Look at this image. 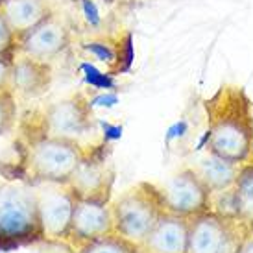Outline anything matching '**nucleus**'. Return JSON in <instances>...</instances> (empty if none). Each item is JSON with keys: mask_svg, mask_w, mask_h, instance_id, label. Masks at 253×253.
Here are the masks:
<instances>
[{"mask_svg": "<svg viewBox=\"0 0 253 253\" xmlns=\"http://www.w3.org/2000/svg\"><path fill=\"white\" fill-rule=\"evenodd\" d=\"M113 183H115V172L111 165L106 161L104 146L89 148L84 161L80 163L74 176L67 187L72 190L76 200H87V202H102L111 204Z\"/></svg>", "mask_w": 253, "mask_h": 253, "instance_id": "1a4fd4ad", "label": "nucleus"}, {"mask_svg": "<svg viewBox=\"0 0 253 253\" xmlns=\"http://www.w3.org/2000/svg\"><path fill=\"white\" fill-rule=\"evenodd\" d=\"M115 233L141 246L165 212L161 189L154 183H137L111 202Z\"/></svg>", "mask_w": 253, "mask_h": 253, "instance_id": "7ed1b4c3", "label": "nucleus"}, {"mask_svg": "<svg viewBox=\"0 0 253 253\" xmlns=\"http://www.w3.org/2000/svg\"><path fill=\"white\" fill-rule=\"evenodd\" d=\"M17 56H19V37L15 36V32L9 26L6 15L2 13V9H0V59L13 65Z\"/></svg>", "mask_w": 253, "mask_h": 253, "instance_id": "6ab92c4d", "label": "nucleus"}, {"mask_svg": "<svg viewBox=\"0 0 253 253\" xmlns=\"http://www.w3.org/2000/svg\"><path fill=\"white\" fill-rule=\"evenodd\" d=\"M52 85V67L28 56L15 57L11 65V91L17 98H39Z\"/></svg>", "mask_w": 253, "mask_h": 253, "instance_id": "f8f14e48", "label": "nucleus"}, {"mask_svg": "<svg viewBox=\"0 0 253 253\" xmlns=\"http://www.w3.org/2000/svg\"><path fill=\"white\" fill-rule=\"evenodd\" d=\"M0 9L19 39L54 15L48 0H4Z\"/></svg>", "mask_w": 253, "mask_h": 253, "instance_id": "4468645a", "label": "nucleus"}, {"mask_svg": "<svg viewBox=\"0 0 253 253\" xmlns=\"http://www.w3.org/2000/svg\"><path fill=\"white\" fill-rule=\"evenodd\" d=\"M246 224H248V229H250V231L253 233V218L250 220V222H246Z\"/></svg>", "mask_w": 253, "mask_h": 253, "instance_id": "bb28decb", "label": "nucleus"}, {"mask_svg": "<svg viewBox=\"0 0 253 253\" xmlns=\"http://www.w3.org/2000/svg\"><path fill=\"white\" fill-rule=\"evenodd\" d=\"M82 71L85 72V80H87V84L91 85V87H94V89H98V91H109V89L115 87L111 76L106 74V72L96 71L92 65L84 63L82 65Z\"/></svg>", "mask_w": 253, "mask_h": 253, "instance_id": "412c9836", "label": "nucleus"}, {"mask_svg": "<svg viewBox=\"0 0 253 253\" xmlns=\"http://www.w3.org/2000/svg\"><path fill=\"white\" fill-rule=\"evenodd\" d=\"M36 129L39 131L37 137H57L82 144V139L92 131V107L89 100L84 94H74L50 104L37 117Z\"/></svg>", "mask_w": 253, "mask_h": 253, "instance_id": "423d86ee", "label": "nucleus"}, {"mask_svg": "<svg viewBox=\"0 0 253 253\" xmlns=\"http://www.w3.org/2000/svg\"><path fill=\"white\" fill-rule=\"evenodd\" d=\"M192 169L196 170V174L207 185V189L211 190L212 194H216V192H224V190L231 189L235 185L240 165L225 161L222 157H216V155L207 152V155L202 157Z\"/></svg>", "mask_w": 253, "mask_h": 253, "instance_id": "2eb2a0df", "label": "nucleus"}, {"mask_svg": "<svg viewBox=\"0 0 253 253\" xmlns=\"http://www.w3.org/2000/svg\"><path fill=\"white\" fill-rule=\"evenodd\" d=\"M42 239L37 189L24 181H0V244Z\"/></svg>", "mask_w": 253, "mask_h": 253, "instance_id": "20e7f679", "label": "nucleus"}, {"mask_svg": "<svg viewBox=\"0 0 253 253\" xmlns=\"http://www.w3.org/2000/svg\"><path fill=\"white\" fill-rule=\"evenodd\" d=\"M2 2H4V0H0V4H2Z\"/></svg>", "mask_w": 253, "mask_h": 253, "instance_id": "cd10ccee", "label": "nucleus"}, {"mask_svg": "<svg viewBox=\"0 0 253 253\" xmlns=\"http://www.w3.org/2000/svg\"><path fill=\"white\" fill-rule=\"evenodd\" d=\"M17 126V96L11 89L0 91V137L9 135Z\"/></svg>", "mask_w": 253, "mask_h": 253, "instance_id": "a211bd4d", "label": "nucleus"}, {"mask_svg": "<svg viewBox=\"0 0 253 253\" xmlns=\"http://www.w3.org/2000/svg\"><path fill=\"white\" fill-rule=\"evenodd\" d=\"M119 102V98H117V94H111V92H107V94H100V96H96V98L89 100V104H91V107L94 106H102V107H113L115 104Z\"/></svg>", "mask_w": 253, "mask_h": 253, "instance_id": "b1692460", "label": "nucleus"}, {"mask_svg": "<svg viewBox=\"0 0 253 253\" xmlns=\"http://www.w3.org/2000/svg\"><path fill=\"white\" fill-rule=\"evenodd\" d=\"M72 34L69 24L59 15H50L46 21L19 39V54L50 63L71 46Z\"/></svg>", "mask_w": 253, "mask_h": 253, "instance_id": "9d476101", "label": "nucleus"}, {"mask_svg": "<svg viewBox=\"0 0 253 253\" xmlns=\"http://www.w3.org/2000/svg\"><path fill=\"white\" fill-rule=\"evenodd\" d=\"M74 253H142L141 246L119 233H109L78 246Z\"/></svg>", "mask_w": 253, "mask_h": 253, "instance_id": "f3484780", "label": "nucleus"}, {"mask_svg": "<svg viewBox=\"0 0 253 253\" xmlns=\"http://www.w3.org/2000/svg\"><path fill=\"white\" fill-rule=\"evenodd\" d=\"M80 6H82V11H84L85 19L89 21V24H92V26L100 24V13L92 0H80Z\"/></svg>", "mask_w": 253, "mask_h": 253, "instance_id": "4be33fe9", "label": "nucleus"}, {"mask_svg": "<svg viewBox=\"0 0 253 253\" xmlns=\"http://www.w3.org/2000/svg\"><path fill=\"white\" fill-rule=\"evenodd\" d=\"M233 196L237 204V218L250 222L253 218V161L240 165L239 176L233 185Z\"/></svg>", "mask_w": 253, "mask_h": 253, "instance_id": "dca6fc26", "label": "nucleus"}, {"mask_svg": "<svg viewBox=\"0 0 253 253\" xmlns=\"http://www.w3.org/2000/svg\"><path fill=\"white\" fill-rule=\"evenodd\" d=\"M207 152L225 161L244 165L253 157V109L239 85H222L204 102Z\"/></svg>", "mask_w": 253, "mask_h": 253, "instance_id": "f257e3e1", "label": "nucleus"}, {"mask_svg": "<svg viewBox=\"0 0 253 253\" xmlns=\"http://www.w3.org/2000/svg\"><path fill=\"white\" fill-rule=\"evenodd\" d=\"M89 148L57 137H36L24 146V174L32 183L67 185Z\"/></svg>", "mask_w": 253, "mask_h": 253, "instance_id": "f03ea898", "label": "nucleus"}, {"mask_svg": "<svg viewBox=\"0 0 253 253\" xmlns=\"http://www.w3.org/2000/svg\"><path fill=\"white\" fill-rule=\"evenodd\" d=\"M248 231L246 222L211 209L189 220L187 253H237Z\"/></svg>", "mask_w": 253, "mask_h": 253, "instance_id": "39448f33", "label": "nucleus"}, {"mask_svg": "<svg viewBox=\"0 0 253 253\" xmlns=\"http://www.w3.org/2000/svg\"><path fill=\"white\" fill-rule=\"evenodd\" d=\"M100 124L104 127V139H106V141L120 139V135H122V127L120 126H113L109 122H100Z\"/></svg>", "mask_w": 253, "mask_h": 253, "instance_id": "393cba45", "label": "nucleus"}, {"mask_svg": "<svg viewBox=\"0 0 253 253\" xmlns=\"http://www.w3.org/2000/svg\"><path fill=\"white\" fill-rule=\"evenodd\" d=\"M165 211L181 218L200 216L212 209V192L192 167H185L159 187Z\"/></svg>", "mask_w": 253, "mask_h": 253, "instance_id": "0eeeda50", "label": "nucleus"}, {"mask_svg": "<svg viewBox=\"0 0 253 253\" xmlns=\"http://www.w3.org/2000/svg\"><path fill=\"white\" fill-rule=\"evenodd\" d=\"M237 253H253V233L252 231L246 233V237L242 239Z\"/></svg>", "mask_w": 253, "mask_h": 253, "instance_id": "a878e982", "label": "nucleus"}, {"mask_svg": "<svg viewBox=\"0 0 253 253\" xmlns=\"http://www.w3.org/2000/svg\"><path fill=\"white\" fill-rule=\"evenodd\" d=\"M189 220L163 212L155 227L141 244L142 253H187Z\"/></svg>", "mask_w": 253, "mask_h": 253, "instance_id": "ddd939ff", "label": "nucleus"}, {"mask_svg": "<svg viewBox=\"0 0 253 253\" xmlns=\"http://www.w3.org/2000/svg\"><path fill=\"white\" fill-rule=\"evenodd\" d=\"M119 46H120V41L117 44H113L111 41H106V39H96V41H89L84 44V48L91 56H94L102 63H109V65L119 61Z\"/></svg>", "mask_w": 253, "mask_h": 253, "instance_id": "aec40b11", "label": "nucleus"}, {"mask_svg": "<svg viewBox=\"0 0 253 253\" xmlns=\"http://www.w3.org/2000/svg\"><path fill=\"white\" fill-rule=\"evenodd\" d=\"M113 231H115V222H113L111 204L76 200L71 235L67 240L74 250L89 240L109 235Z\"/></svg>", "mask_w": 253, "mask_h": 253, "instance_id": "9b49d317", "label": "nucleus"}, {"mask_svg": "<svg viewBox=\"0 0 253 253\" xmlns=\"http://www.w3.org/2000/svg\"><path fill=\"white\" fill-rule=\"evenodd\" d=\"M37 207L42 239L67 242L71 235L76 196L67 185L42 183L37 189Z\"/></svg>", "mask_w": 253, "mask_h": 253, "instance_id": "6e6552de", "label": "nucleus"}, {"mask_svg": "<svg viewBox=\"0 0 253 253\" xmlns=\"http://www.w3.org/2000/svg\"><path fill=\"white\" fill-rule=\"evenodd\" d=\"M9 84H11V65L4 59H0V91L11 89Z\"/></svg>", "mask_w": 253, "mask_h": 253, "instance_id": "5701e85b", "label": "nucleus"}]
</instances>
